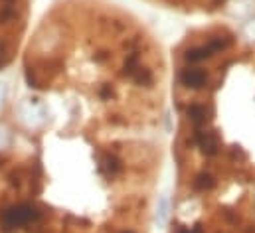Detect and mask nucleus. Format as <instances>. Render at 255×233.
Wrapping results in <instances>:
<instances>
[{"label":"nucleus","mask_w":255,"mask_h":233,"mask_svg":"<svg viewBox=\"0 0 255 233\" xmlns=\"http://www.w3.org/2000/svg\"><path fill=\"white\" fill-rule=\"evenodd\" d=\"M4 77L0 233L152 232L170 128L156 32L111 0H62Z\"/></svg>","instance_id":"1"},{"label":"nucleus","mask_w":255,"mask_h":233,"mask_svg":"<svg viewBox=\"0 0 255 233\" xmlns=\"http://www.w3.org/2000/svg\"><path fill=\"white\" fill-rule=\"evenodd\" d=\"M168 67L166 233H255V36L198 22Z\"/></svg>","instance_id":"2"}]
</instances>
